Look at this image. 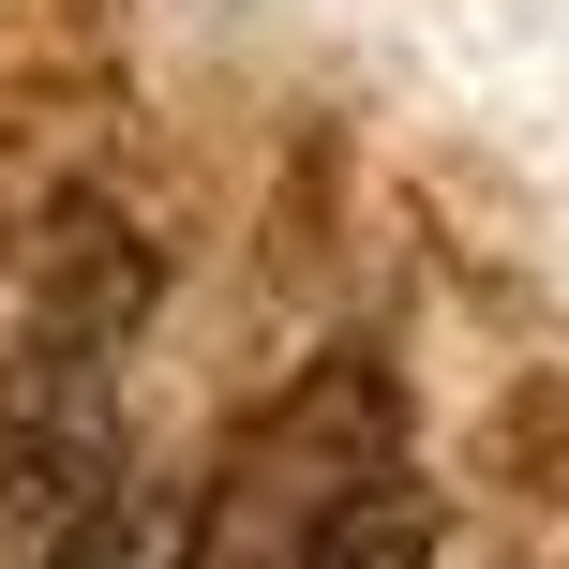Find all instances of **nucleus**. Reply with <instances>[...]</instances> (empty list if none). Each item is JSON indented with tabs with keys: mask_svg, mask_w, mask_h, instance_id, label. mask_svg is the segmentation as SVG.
Returning a JSON list of instances; mask_svg holds the SVG:
<instances>
[{
	"mask_svg": "<svg viewBox=\"0 0 569 569\" xmlns=\"http://www.w3.org/2000/svg\"><path fill=\"white\" fill-rule=\"evenodd\" d=\"M46 569H210V480H90Z\"/></svg>",
	"mask_w": 569,
	"mask_h": 569,
	"instance_id": "obj_1",
	"label": "nucleus"
}]
</instances>
